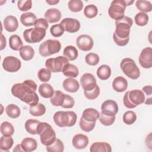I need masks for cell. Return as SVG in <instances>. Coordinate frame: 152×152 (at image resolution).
Wrapping results in <instances>:
<instances>
[{
    "label": "cell",
    "mask_w": 152,
    "mask_h": 152,
    "mask_svg": "<svg viewBox=\"0 0 152 152\" xmlns=\"http://www.w3.org/2000/svg\"><path fill=\"white\" fill-rule=\"evenodd\" d=\"M137 120L136 113L132 110H128L123 115V121L126 125H132Z\"/></svg>",
    "instance_id": "ee69618b"
},
{
    "label": "cell",
    "mask_w": 152,
    "mask_h": 152,
    "mask_svg": "<svg viewBox=\"0 0 152 152\" xmlns=\"http://www.w3.org/2000/svg\"><path fill=\"white\" fill-rule=\"evenodd\" d=\"M60 24L62 26L65 31L71 33L77 32L81 26L78 20L72 18H65L61 21Z\"/></svg>",
    "instance_id": "5bb4252c"
},
{
    "label": "cell",
    "mask_w": 152,
    "mask_h": 152,
    "mask_svg": "<svg viewBox=\"0 0 152 152\" xmlns=\"http://www.w3.org/2000/svg\"><path fill=\"white\" fill-rule=\"evenodd\" d=\"M5 112L10 118L15 119L20 115L21 110L18 106L14 104H10L5 107Z\"/></svg>",
    "instance_id": "836d02e7"
},
{
    "label": "cell",
    "mask_w": 152,
    "mask_h": 152,
    "mask_svg": "<svg viewBox=\"0 0 152 152\" xmlns=\"http://www.w3.org/2000/svg\"><path fill=\"white\" fill-rule=\"evenodd\" d=\"M39 93L44 98H51L54 93V90L52 86L48 83L40 84L38 88Z\"/></svg>",
    "instance_id": "484cf974"
},
{
    "label": "cell",
    "mask_w": 152,
    "mask_h": 152,
    "mask_svg": "<svg viewBox=\"0 0 152 152\" xmlns=\"http://www.w3.org/2000/svg\"><path fill=\"white\" fill-rule=\"evenodd\" d=\"M46 150L48 152H62L64 150V145L60 139L56 138L52 144L46 146Z\"/></svg>",
    "instance_id": "e575fe53"
},
{
    "label": "cell",
    "mask_w": 152,
    "mask_h": 152,
    "mask_svg": "<svg viewBox=\"0 0 152 152\" xmlns=\"http://www.w3.org/2000/svg\"><path fill=\"white\" fill-rule=\"evenodd\" d=\"M126 3L124 0L113 1L108 10V14L112 19L115 21L122 19L125 15V10L126 9Z\"/></svg>",
    "instance_id": "ba28073f"
},
{
    "label": "cell",
    "mask_w": 152,
    "mask_h": 152,
    "mask_svg": "<svg viewBox=\"0 0 152 152\" xmlns=\"http://www.w3.org/2000/svg\"><path fill=\"white\" fill-rule=\"evenodd\" d=\"M21 146L24 152H31L35 150L37 147V143L35 139L26 137L21 141Z\"/></svg>",
    "instance_id": "cb8c5ba5"
},
{
    "label": "cell",
    "mask_w": 152,
    "mask_h": 152,
    "mask_svg": "<svg viewBox=\"0 0 152 152\" xmlns=\"http://www.w3.org/2000/svg\"><path fill=\"white\" fill-rule=\"evenodd\" d=\"M46 2L50 5H56L59 2V0H46Z\"/></svg>",
    "instance_id": "9f6ffc18"
},
{
    "label": "cell",
    "mask_w": 152,
    "mask_h": 152,
    "mask_svg": "<svg viewBox=\"0 0 152 152\" xmlns=\"http://www.w3.org/2000/svg\"><path fill=\"white\" fill-rule=\"evenodd\" d=\"M99 115L100 113L96 109L94 108H87L83 111L81 117L87 121L96 122L99 119Z\"/></svg>",
    "instance_id": "d4e9b609"
},
{
    "label": "cell",
    "mask_w": 152,
    "mask_h": 152,
    "mask_svg": "<svg viewBox=\"0 0 152 152\" xmlns=\"http://www.w3.org/2000/svg\"><path fill=\"white\" fill-rule=\"evenodd\" d=\"M137 8L142 12H149L151 11L152 5L149 1L138 0L135 2Z\"/></svg>",
    "instance_id": "8d00e7d4"
},
{
    "label": "cell",
    "mask_w": 152,
    "mask_h": 152,
    "mask_svg": "<svg viewBox=\"0 0 152 152\" xmlns=\"http://www.w3.org/2000/svg\"><path fill=\"white\" fill-rule=\"evenodd\" d=\"M139 63L144 68H151L152 66V49L151 47L144 48L139 56Z\"/></svg>",
    "instance_id": "7c38bea8"
},
{
    "label": "cell",
    "mask_w": 152,
    "mask_h": 152,
    "mask_svg": "<svg viewBox=\"0 0 152 152\" xmlns=\"http://www.w3.org/2000/svg\"><path fill=\"white\" fill-rule=\"evenodd\" d=\"M79 125L80 128L87 132L91 131L95 127L96 122H90L85 120L83 118L81 117L80 119Z\"/></svg>",
    "instance_id": "60d3db41"
},
{
    "label": "cell",
    "mask_w": 152,
    "mask_h": 152,
    "mask_svg": "<svg viewBox=\"0 0 152 152\" xmlns=\"http://www.w3.org/2000/svg\"><path fill=\"white\" fill-rule=\"evenodd\" d=\"M85 97L88 100H94L96 99L100 94V88L97 85L93 89L89 91H84Z\"/></svg>",
    "instance_id": "681fc988"
},
{
    "label": "cell",
    "mask_w": 152,
    "mask_h": 152,
    "mask_svg": "<svg viewBox=\"0 0 152 152\" xmlns=\"http://www.w3.org/2000/svg\"><path fill=\"white\" fill-rule=\"evenodd\" d=\"M115 118V116H107L103 114L102 112H100L99 119L102 125L104 126H110L114 123Z\"/></svg>",
    "instance_id": "f6af8a7d"
},
{
    "label": "cell",
    "mask_w": 152,
    "mask_h": 152,
    "mask_svg": "<svg viewBox=\"0 0 152 152\" xmlns=\"http://www.w3.org/2000/svg\"><path fill=\"white\" fill-rule=\"evenodd\" d=\"M126 6L127 5H131L132 3H134V0H131V1H125Z\"/></svg>",
    "instance_id": "680465c9"
},
{
    "label": "cell",
    "mask_w": 152,
    "mask_h": 152,
    "mask_svg": "<svg viewBox=\"0 0 152 152\" xmlns=\"http://www.w3.org/2000/svg\"><path fill=\"white\" fill-rule=\"evenodd\" d=\"M98 13L97 7L94 4H89L86 6L84 10V14L88 18H94Z\"/></svg>",
    "instance_id": "ab89813d"
},
{
    "label": "cell",
    "mask_w": 152,
    "mask_h": 152,
    "mask_svg": "<svg viewBox=\"0 0 152 152\" xmlns=\"http://www.w3.org/2000/svg\"><path fill=\"white\" fill-rule=\"evenodd\" d=\"M135 23L139 26H144L148 21V15L145 12H138L134 17Z\"/></svg>",
    "instance_id": "b9f144b4"
},
{
    "label": "cell",
    "mask_w": 152,
    "mask_h": 152,
    "mask_svg": "<svg viewBox=\"0 0 152 152\" xmlns=\"http://www.w3.org/2000/svg\"><path fill=\"white\" fill-rule=\"evenodd\" d=\"M36 83L31 80H26L21 83H16L11 88L12 94L22 102L30 105L36 106L39 103V96L36 93Z\"/></svg>",
    "instance_id": "6da1fadb"
},
{
    "label": "cell",
    "mask_w": 152,
    "mask_h": 152,
    "mask_svg": "<svg viewBox=\"0 0 152 152\" xmlns=\"http://www.w3.org/2000/svg\"><path fill=\"white\" fill-rule=\"evenodd\" d=\"M14 144V140L11 136L2 135L0 139V148L2 151H8Z\"/></svg>",
    "instance_id": "d6a6232c"
},
{
    "label": "cell",
    "mask_w": 152,
    "mask_h": 152,
    "mask_svg": "<svg viewBox=\"0 0 152 152\" xmlns=\"http://www.w3.org/2000/svg\"><path fill=\"white\" fill-rule=\"evenodd\" d=\"M3 25L5 30L14 32L18 28V21L15 16L8 15L4 19Z\"/></svg>",
    "instance_id": "ac0fdd59"
},
{
    "label": "cell",
    "mask_w": 152,
    "mask_h": 152,
    "mask_svg": "<svg viewBox=\"0 0 152 152\" xmlns=\"http://www.w3.org/2000/svg\"><path fill=\"white\" fill-rule=\"evenodd\" d=\"M80 83L84 91L91 90L97 85L94 76L90 73L84 74L80 78Z\"/></svg>",
    "instance_id": "9a60e30c"
},
{
    "label": "cell",
    "mask_w": 152,
    "mask_h": 152,
    "mask_svg": "<svg viewBox=\"0 0 152 152\" xmlns=\"http://www.w3.org/2000/svg\"><path fill=\"white\" fill-rule=\"evenodd\" d=\"M63 54L68 61H74L78 56V52L74 46L68 45L64 48Z\"/></svg>",
    "instance_id": "83f0119b"
},
{
    "label": "cell",
    "mask_w": 152,
    "mask_h": 152,
    "mask_svg": "<svg viewBox=\"0 0 152 152\" xmlns=\"http://www.w3.org/2000/svg\"><path fill=\"white\" fill-rule=\"evenodd\" d=\"M61 48V44L59 40L48 39L40 45L39 52L41 56L46 57L59 52Z\"/></svg>",
    "instance_id": "52a82bcc"
},
{
    "label": "cell",
    "mask_w": 152,
    "mask_h": 152,
    "mask_svg": "<svg viewBox=\"0 0 152 152\" xmlns=\"http://www.w3.org/2000/svg\"><path fill=\"white\" fill-rule=\"evenodd\" d=\"M13 151H24L21 144H17L13 150Z\"/></svg>",
    "instance_id": "6f0895ef"
},
{
    "label": "cell",
    "mask_w": 152,
    "mask_h": 152,
    "mask_svg": "<svg viewBox=\"0 0 152 152\" xmlns=\"http://www.w3.org/2000/svg\"><path fill=\"white\" fill-rule=\"evenodd\" d=\"M20 55L24 61H30L33 59L34 55V50L33 48L28 45L23 46L19 50Z\"/></svg>",
    "instance_id": "4316f807"
},
{
    "label": "cell",
    "mask_w": 152,
    "mask_h": 152,
    "mask_svg": "<svg viewBox=\"0 0 152 152\" xmlns=\"http://www.w3.org/2000/svg\"><path fill=\"white\" fill-rule=\"evenodd\" d=\"M37 132L40 135L42 144L46 146L52 144L56 138L54 129L50 125L46 122H40L37 126Z\"/></svg>",
    "instance_id": "277c9868"
},
{
    "label": "cell",
    "mask_w": 152,
    "mask_h": 152,
    "mask_svg": "<svg viewBox=\"0 0 152 152\" xmlns=\"http://www.w3.org/2000/svg\"><path fill=\"white\" fill-rule=\"evenodd\" d=\"M46 36V30L39 27H34L24 30L23 37L25 41L30 43L41 42Z\"/></svg>",
    "instance_id": "9c48e42d"
},
{
    "label": "cell",
    "mask_w": 152,
    "mask_h": 152,
    "mask_svg": "<svg viewBox=\"0 0 152 152\" xmlns=\"http://www.w3.org/2000/svg\"><path fill=\"white\" fill-rule=\"evenodd\" d=\"M62 86L66 91L69 93L77 92L80 88L78 81L73 78H68L65 79L63 81Z\"/></svg>",
    "instance_id": "44dd1931"
},
{
    "label": "cell",
    "mask_w": 152,
    "mask_h": 152,
    "mask_svg": "<svg viewBox=\"0 0 152 152\" xmlns=\"http://www.w3.org/2000/svg\"><path fill=\"white\" fill-rule=\"evenodd\" d=\"M112 86L115 91L119 93L124 92L127 89L128 81L123 77L119 76L113 80Z\"/></svg>",
    "instance_id": "ffe728a7"
},
{
    "label": "cell",
    "mask_w": 152,
    "mask_h": 152,
    "mask_svg": "<svg viewBox=\"0 0 152 152\" xmlns=\"http://www.w3.org/2000/svg\"><path fill=\"white\" fill-rule=\"evenodd\" d=\"M17 7L21 11H27L31 8L32 1L31 0L18 1L17 2Z\"/></svg>",
    "instance_id": "f907efd6"
},
{
    "label": "cell",
    "mask_w": 152,
    "mask_h": 152,
    "mask_svg": "<svg viewBox=\"0 0 152 152\" xmlns=\"http://www.w3.org/2000/svg\"><path fill=\"white\" fill-rule=\"evenodd\" d=\"M142 91L147 94V95H151V86H146L142 87Z\"/></svg>",
    "instance_id": "11a10c76"
},
{
    "label": "cell",
    "mask_w": 152,
    "mask_h": 152,
    "mask_svg": "<svg viewBox=\"0 0 152 152\" xmlns=\"http://www.w3.org/2000/svg\"><path fill=\"white\" fill-rule=\"evenodd\" d=\"M46 107L42 103H38L36 106H30L29 112L31 115L34 116H40L46 112Z\"/></svg>",
    "instance_id": "74e56055"
},
{
    "label": "cell",
    "mask_w": 152,
    "mask_h": 152,
    "mask_svg": "<svg viewBox=\"0 0 152 152\" xmlns=\"http://www.w3.org/2000/svg\"><path fill=\"white\" fill-rule=\"evenodd\" d=\"M34 26V27H39L46 30L49 27V24L48 21L45 18H40L36 20Z\"/></svg>",
    "instance_id": "f5cc1de1"
},
{
    "label": "cell",
    "mask_w": 152,
    "mask_h": 152,
    "mask_svg": "<svg viewBox=\"0 0 152 152\" xmlns=\"http://www.w3.org/2000/svg\"><path fill=\"white\" fill-rule=\"evenodd\" d=\"M120 67L122 72L129 78L138 79L140 76V71L135 61L129 58H126L122 60Z\"/></svg>",
    "instance_id": "8992f818"
},
{
    "label": "cell",
    "mask_w": 152,
    "mask_h": 152,
    "mask_svg": "<svg viewBox=\"0 0 152 152\" xmlns=\"http://www.w3.org/2000/svg\"><path fill=\"white\" fill-rule=\"evenodd\" d=\"M37 77L40 81L48 82L51 77V71L47 68H41L37 73Z\"/></svg>",
    "instance_id": "7dc6e473"
},
{
    "label": "cell",
    "mask_w": 152,
    "mask_h": 152,
    "mask_svg": "<svg viewBox=\"0 0 152 152\" xmlns=\"http://www.w3.org/2000/svg\"><path fill=\"white\" fill-rule=\"evenodd\" d=\"M101 110V112L106 115L115 116L118 112V106L115 101L113 100H106L102 103Z\"/></svg>",
    "instance_id": "2e32d148"
},
{
    "label": "cell",
    "mask_w": 152,
    "mask_h": 152,
    "mask_svg": "<svg viewBox=\"0 0 152 152\" xmlns=\"http://www.w3.org/2000/svg\"><path fill=\"white\" fill-rule=\"evenodd\" d=\"M99 60L100 58L99 55L93 52L88 53L85 57L86 62L90 66H95L97 65L99 62Z\"/></svg>",
    "instance_id": "bcb514c9"
},
{
    "label": "cell",
    "mask_w": 152,
    "mask_h": 152,
    "mask_svg": "<svg viewBox=\"0 0 152 152\" xmlns=\"http://www.w3.org/2000/svg\"><path fill=\"white\" fill-rule=\"evenodd\" d=\"M65 30L62 26L59 23L52 26L50 28V32L52 36L55 37H61L63 35Z\"/></svg>",
    "instance_id": "c3c4849f"
},
{
    "label": "cell",
    "mask_w": 152,
    "mask_h": 152,
    "mask_svg": "<svg viewBox=\"0 0 152 152\" xmlns=\"http://www.w3.org/2000/svg\"><path fill=\"white\" fill-rule=\"evenodd\" d=\"M21 66V61L16 57L12 56H6L2 62L4 69L10 72H15L18 71Z\"/></svg>",
    "instance_id": "8fae6325"
},
{
    "label": "cell",
    "mask_w": 152,
    "mask_h": 152,
    "mask_svg": "<svg viewBox=\"0 0 152 152\" xmlns=\"http://www.w3.org/2000/svg\"><path fill=\"white\" fill-rule=\"evenodd\" d=\"M97 75L100 80H106L111 75V68L107 65H102L97 70Z\"/></svg>",
    "instance_id": "4dcf8cb0"
},
{
    "label": "cell",
    "mask_w": 152,
    "mask_h": 152,
    "mask_svg": "<svg viewBox=\"0 0 152 152\" xmlns=\"http://www.w3.org/2000/svg\"><path fill=\"white\" fill-rule=\"evenodd\" d=\"M132 24V19L128 16H124L122 19L115 21L116 28L113 34V39L118 46H124L128 43Z\"/></svg>",
    "instance_id": "7a4b0ae2"
},
{
    "label": "cell",
    "mask_w": 152,
    "mask_h": 152,
    "mask_svg": "<svg viewBox=\"0 0 152 152\" xmlns=\"http://www.w3.org/2000/svg\"><path fill=\"white\" fill-rule=\"evenodd\" d=\"M45 18L50 23H55L58 22L62 17L61 12L56 8H50L45 13Z\"/></svg>",
    "instance_id": "d6986e66"
},
{
    "label": "cell",
    "mask_w": 152,
    "mask_h": 152,
    "mask_svg": "<svg viewBox=\"0 0 152 152\" xmlns=\"http://www.w3.org/2000/svg\"><path fill=\"white\" fill-rule=\"evenodd\" d=\"M145 101V95L142 90H133L126 91L123 98L124 106L128 109H133Z\"/></svg>",
    "instance_id": "5b68a950"
},
{
    "label": "cell",
    "mask_w": 152,
    "mask_h": 152,
    "mask_svg": "<svg viewBox=\"0 0 152 152\" xmlns=\"http://www.w3.org/2000/svg\"><path fill=\"white\" fill-rule=\"evenodd\" d=\"M1 133L4 136H11L14 133V128L13 125L8 121L3 122L0 126Z\"/></svg>",
    "instance_id": "f35d334b"
},
{
    "label": "cell",
    "mask_w": 152,
    "mask_h": 152,
    "mask_svg": "<svg viewBox=\"0 0 152 152\" xmlns=\"http://www.w3.org/2000/svg\"><path fill=\"white\" fill-rule=\"evenodd\" d=\"M39 123L40 122L36 119H30L27 120L24 125L26 131L32 135L37 134V126Z\"/></svg>",
    "instance_id": "1f68e13d"
},
{
    "label": "cell",
    "mask_w": 152,
    "mask_h": 152,
    "mask_svg": "<svg viewBox=\"0 0 152 152\" xmlns=\"http://www.w3.org/2000/svg\"><path fill=\"white\" fill-rule=\"evenodd\" d=\"M1 43L0 49L2 50L6 47V45H7V40H6L5 37L2 33L1 34Z\"/></svg>",
    "instance_id": "db71d44e"
},
{
    "label": "cell",
    "mask_w": 152,
    "mask_h": 152,
    "mask_svg": "<svg viewBox=\"0 0 152 152\" xmlns=\"http://www.w3.org/2000/svg\"><path fill=\"white\" fill-rule=\"evenodd\" d=\"M62 72L65 76L74 78L78 75L79 71L75 65L68 63L65 65Z\"/></svg>",
    "instance_id": "f1b7e54d"
},
{
    "label": "cell",
    "mask_w": 152,
    "mask_h": 152,
    "mask_svg": "<svg viewBox=\"0 0 152 152\" xmlns=\"http://www.w3.org/2000/svg\"><path fill=\"white\" fill-rule=\"evenodd\" d=\"M37 20L36 15L31 12L23 13L20 16V22L26 27L34 26Z\"/></svg>",
    "instance_id": "603a6c76"
},
{
    "label": "cell",
    "mask_w": 152,
    "mask_h": 152,
    "mask_svg": "<svg viewBox=\"0 0 152 152\" xmlns=\"http://www.w3.org/2000/svg\"><path fill=\"white\" fill-rule=\"evenodd\" d=\"M53 119L59 127H70L76 124L77 116L73 111H58L55 113Z\"/></svg>",
    "instance_id": "3957f363"
},
{
    "label": "cell",
    "mask_w": 152,
    "mask_h": 152,
    "mask_svg": "<svg viewBox=\"0 0 152 152\" xmlns=\"http://www.w3.org/2000/svg\"><path fill=\"white\" fill-rule=\"evenodd\" d=\"M72 143L73 146L77 149H84L88 144V138L87 135L78 134L74 136Z\"/></svg>",
    "instance_id": "e0dca14e"
},
{
    "label": "cell",
    "mask_w": 152,
    "mask_h": 152,
    "mask_svg": "<svg viewBox=\"0 0 152 152\" xmlns=\"http://www.w3.org/2000/svg\"><path fill=\"white\" fill-rule=\"evenodd\" d=\"M68 63L69 61L65 57L59 56L48 59L45 62V66L52 72H62L65 65Z\"/></svg>",
    "instance_id": "30bf717a"
},
{
    "label": "cell",
    "mask_w": 152,
    "mask_h": 152,
    "mask_svg": "<svg viewBox=\"0 0 152 152\" xmlns=\"http://www.w3.org/2000/svg\"><path fill=\"white\" fill-rule=\"evenodd\" d=\"M74 104L75 101L74 98L68 94H65L64 100L61 105V107L65 109H70L74 107Z\"/></svg>",
    "instance_id": "816d5d0a"
},
{
    "label": "cell",
    "mask_w": 152,
    "mask_h": 152,
    "mask_svg": "<svg viewBox=\"0 0 152 152\" xmlns=\"http://www.w3.org/2000/svg\"><path fill=\"white\" fill-rule=\"evenodd\" d=\"M76 43L78 48L83 51L90 50L94 45L93 39L87 34L80 35L77 38Z\"/></svg>",
    "instance_id": "4fadbf2b"
},
{
    "label": "cell",
    "mask_w": 152,
    "mask_h": 152,
    "mask_svg": "<svg viewBox=\"0 0 152 152\" xmlns=\"http://www.w3.org/2000/svg\"><path fill=\"white\" fill-rule=\"evenodd\" d=\"M90 151L91 152H110L112 147L106 142H95L90 146Z\"/></svg>",
    "instance_id": "7402d4cb"
},
{
    "label": "cell",
    "mask_w": 152,
    "mask_h": 152,
    "mask_svg": "<svg viewBox=\"0 0 152 152\" xmlns=\"http://www.w3.org/2000/svg\"><path fill=\"white\" fill-rule=\"evenodd\" d=\"M68 6L70 11L77 12L83 8V3L81 0H70L68 3Z\"/></svg>",
    "instance_id": "7bdbcfd3"
},
{
    "label": "cell",
    "mask_w": 152,
    "mask_h": 152,
    "mask_svg": "<svg viewBox=\"0 0 152 152\" xmlns=\"http://www.w3.org/2000/svg\"><path fill=\"white\" fill-rule=\"evenodd\" d=\"M65 94L59 90H56L52 97L50 98V103L55 106H61L65 97Z\"/></svg>",
    "instance_id": "d590c367"
},
{
    "label": "cell",
    "mask_w": 152,
    "mask_h": 152,
    "mask_svg": "<svg viewBox=\"0 0 152 152\" xmlns=\"http://www.w3.org/2000/svg\"><path fill=\"white\" fill-rule=\"evenodd\" d=\"M9 46L11 49L17 51L20 50L23 46V43L19 36L14 34L9 38Z\"/></svg>",
    "instance_id": "f546056e"
}]
</instances>
